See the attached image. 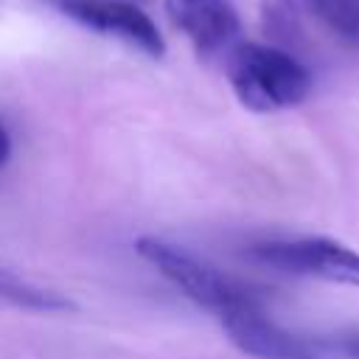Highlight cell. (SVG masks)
<instances>
[{"mask_svg":"<svg viewBox=\"0 0 359 359\" xmlns=\"http://www.w3.org/2000/svg\"><path fill=\"white\" fill-rule=\"evenodd\" d=\"M227 79L236 98L252 112H280L311 93L309 67L289 50L261 42H238L227 53Z\"/></svg>","mask_w":359,"mask_h":359,"instance_id":"6da1fadb","label":"cell"},{"mask_svg":"<svg viewBox=\"0 0 359 359\" xmlns=\"http://www.w3.org/2000/svg\"><path fill=\"white\" fill-rule=\"evenodd\" d=\"M135 250L171 286H177L196 306L213 311L219 320L227 317V314L244 311V309L264 306L261 294L252 286H247V283L224 275L222 269H216L208 261L185 252L182 247H174V244L160 241V238H151V236H140L135 241Z\"/></svg>","mask_w":359,"mask_h":359,"instance_id":"7a4b0ae2","label":"cell"},{"mask_svg":"<svg viewBox=\"0 0 359 359\" xmlns=\"http://www.w3.org/2000/svg\"><path fill=\"white\" fill-rule=\"evenodd\" d=\"M250 255L278 272L317 278L342 286H359V252L323 236L269 238L250 247Z\"/></svg>","mask_w":359,"mask_h":359,"instance_id":"3957f363","label":"cell"},{"mask_svg":"<svg viewBox=\"0 0 359 359\" xmlns=\"http://www.w3.org/2000/svg\"><path fill=\"white\" fill-rule=\"evenodd\" d=\"M56 6L76 22L118 36L149 56L165 53V42L154 20L132 0H56Z\"/></svg>","mask_w":359,"mask_h":359,"instance_id":"277c9868","label":"cell"},{"mask_svg":"<svg viewBox=\"0 0 359 359\" xmlns=\"http://www.w3.org/2000/svg\"><path fill=\"white\" fill-rule=\"evenodd\" d=\"M165 14L202 56L230 53L238 45L241 20L233 0H165Z\"/></svg>","mask_w":359,"mask_h":359,"instance_id":"5b68a950","label":"cell"},{"mask_svg":"<svg viewBox=\"0 0 359 359\" xmlns=\"http://www.w3.org/2000/svg\"><path fill=\"white\" fill-rule=\"evenodd\" d=\"M230 342L255 359H323L314 342L280 328L264 306L222 317Z\"/></svg>","mask_w":359,"mask_h":359,"instance_id":"8992f818","label":"cell"},{"mask_svg":"<svg viewBox=\"0 0 359 359\" xmlns=\"http://www.w3.org/2000/svg\"><path fill=\"white\" fill-rule=\"evenodd\" d=\"M0 303H8V306H17V309H28V311H67L73 309V303L53 292V289H45V286H36L31 283L28 278L0 266Z\"/></svg>","mask_w":359,"mask_h":359,"instance_id":"52a82bcc","label":"cell"},{"mask_svg":"<svg viewBox=\"0 0 359 359\" xmlns=\"http://www.w3.org/2000/svg\"><path fill=\"white\" fill-rule=\"evenodd\" d=\"M339 42L359 48V0H294Z\"/></svg>","mask_w":359,"mask_h":359,"instance_id":"ba28073f","label":"cell"},{"mask_svg":"<svg viewBox=\"0 0 359 359\" xmlns=\"http://www.w3.org/2000/svg\"><path fill=\"white\" fill-rule=\"evenodd\" d=\"M8 157H11V137H8L6 126L0 123V168L8 163Z\"/></svg>","mask_w":359,"mask_h":359,"instance_id":"9c48e42d","label":"cell"},{"mask_svg":"<svg viewBox=\"0 0 359 359\" xmlns=\"http://www.w3.org/2000/svg\"><path fill=\"white\" fill-rule=\"evenodd\" d=\"M353 348H356V351H359V339H356V342H353Z\"/></svg>","mask_w":359,"mask_h":359,"instance_id":"30bf717a","label":"cell"}]
</instances>
